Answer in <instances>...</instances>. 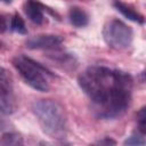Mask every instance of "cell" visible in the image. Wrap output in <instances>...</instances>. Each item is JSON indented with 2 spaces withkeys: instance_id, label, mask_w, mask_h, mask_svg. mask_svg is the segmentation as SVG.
<instances>
[{
  "instance_id": "cell-6",
  "label": "cell",
  "mask_w": 146,
  "mask_h": 146,
  "mask_svg": "<svg viewBox=\"0 0 146 146\" xmlns=\"http://www.w3.org/2000/svg\"><path fill=\"white\" fill-rule=\"evenodd\" d=\"M63 42V39L58 35L52 34H41L34 35L26 40L25 47L31 50L36 49H56Z\"/></svg>"
},
{
  "instance_id": "cell-13",
  "label": "cell",
  "mask_w": 146,
  "mask_h": 146,
  "mask_svg": "<svg viewBox=\"0 0 146 146\" xmlns=\"http://www.w3.org/2000/svg\"><path fill=\"white\" fill-rule=\"evenodd\" d=\"M136 117H137V121H138L140 124H146V106L141 107V108L137 112Z\"/></svg>"
},
{
  "instance_id": "cell-12",
  "label": "cell",
  "mask_w": 146,
  "mask_h": 146,
  "mask_svg": "<svg viewBox=\"0 0 146 146\" xmlns=\"http://www.w3.org/2000/svg\"><path fill=\"white\" fill-rule=\"evenodd\" d=\"M123 144L124 145H146V138H144L140 135H131L124 140Z\"/></svg>"
},
{
  "instance_id": "cell-1",
  "label": "cell",
  "mask_w": 146,
  "mask_h": 146,
  "mask_svg": "<svg viewBox=\"0 0 146 146\" xmlns=\"http://www.w3.org/2000/svg\"><path fill=\"white\" fill-rule=\"evenodd\" d=\"M78 83L89 97L95 115L104 120L122 116L131 103L133 80L121 70L94 65L78 76Z\"/></svg>"
},
{
  "instance_id": "cell-16",
  "label": "cell",
  "mask_w": 146,
  "mask_h": 146,
  "mask_svg": "<svg viewBox=\"0 0 146 146\" xmlns=\"http://www.w3.org/2000/svg\"><path fill=\"white\" fill-rule=\"evenodd\" d=\"M141 76H144V78H145V79H146V71H145V72H143V73H141Z\"/></svg>"
},
{
  "instance_id": "cell-11",
  "label": "cell",
  "mask_w": 146,
  "mask_h": 146,
  "mask_svg": "<svg viewBox=\"0 0 146 146\" xmlns=\"http://www.w3.org/2000/svg\"><path fill=\"white\" fill-rule=\"evenodd\" d=\"M10 30L13 32L18 33V34H26L27 33L25 23H24L23 18L17 13L14 14V16L10 18Z\"/></svg>"
},
{
  "instance_id": "cell-7",
  "label": "cell",
  "mask_w": 146,
  "mask_h": 146,
  "mask_svg": "<svg viewBox=\"0 0 146 146\" xmlns=\"http://www.w3.org/2000/svg\"><path fill=\"white\" fill-rule=\"evenodd\" d=\"M43 5H41L38 0H26L24 3V13L35 24H42L43 22Z\"/></svg>"
},
{
  "instance_id": "cell-10",
  "label": "cell",
  "mask_w": 146,
  "mask_h": 146,
  "mask_svg": "<svg viewBox=\"0 0 146 146\" xmlns=\"http://www.w3.org/2000/svg\"><path fill=\"white\" fill-rule=\"evenodd\" d=\"M1 146H19L23 145V139L15 132H6L1 137Z\"/></svg>"
},
{
  "instance_id": "cell-3",
  "label": "cell",
  "mask_w": 146,
  "mask_h": 146,
  "mask_svg": "<svg viewBox=\"0 0 146 146\" xmlns=\"http://www.w3.org/2000/svg\"><path fill=\"white\" fill-rule=\"evenodd\" d=\"M11 63L30 87L41 92L48 91L49 83L46 78V74L51 75V73L44 66L24 55H18L14 57Z\"/></svg>"
},
{
  "instance_id": "cell-14",
  "label": "cell",
  "mask_w": 146,
  "mask_h": 146,
  "mask_svg": "<svg viewBox=\"0 0 146 146\" xmlns=\"http://www.w3.org/2000/svg\"><path fill=\"white\" fill-rule=\"evenodd\" d=\"M97 144H99V145H115V141L113 139H111L110 137H106V138L97 141Z\"/></svg>"
},
{
  "instance_id": "cell-9",
  "label": "cell",
  "mask_w": 146,
  "mask_h": 146,
  "mask_svg": "<svg viewBox=\"0 0 146 146\" xmlns=\"http://www.w3.org/2000/svg\"><path fill=\"white\" fill-rule=\"evenodd\" d=\"M68 19H70L71 24L74 25L75 27H83V26L88 25V23H89L88 14L79 7H72L70 9Z\"/></svg>"
},
{
  "instance_id": "cell-2",
  "label": "cell",
  "mask_w": 146,
  "mask_h": 146,
  "mask_svg": "<svg viewBox=\"0 0 146 146\" xmlns=\"http://www.w3.org/2000/svg\"><path fill=\"white\" fill-rule=\"evenodd\" d=\"M32 111L46 135L56 139H62L66 136V115L57 102L51 99L36 100L32 105Z\"/></svg>"
},
{
  "instance_id": "cell-5",
  "label": "cell",
  "mask_w": 146,
  "mask_h": 146,
  "mask_svg": "<svg viewBox=\"0 0 146 146\" xmlns=\"http://www.w3.org/2000/svg\"><path fill=\"white\" fill-rule=\"evenodd\" d=\"M0 104H1V113L3 115H9L15 112L16 104H15V96L13 92V86L5 68H1Z\"/></svg>"
},
{
  "instance_id": "cell-8",
  "label": "cell",
  "mask_w": 146,
  "mask_h": 146,
  "mask_svg": "<svg viewBox=\"0 0 146 146\" xmlns=\"http://www.w3.org/2000/svg\"><path fill=\"white\" fill-rule=\"evenodd\" d=\"M113 6L119 13H121L129 21H132V22L138 23V24H143L144 23V17L140 14H138L136 10H133L129 5H127V3H124V2H122L120 0H114Z\"/></svg>"
},
{
  "instance_id": "cell-4",
  "label": "cell",
  "mask_w": 146,
  "mask_h": 146,
  "mask_svg": "<svg viewBox=\"0 0 146 146\" xmlns=\"http://www.w3.org/2000/svg\"><path fill=\"white\" fill-rule=\"evenodd\" d=\"M103 38L108 47L116 50H124L132 43L133 31L122 21L111 19L103 29Z\"/></svg>"
},
{
  "instance_id": "cell-15",
  "label": "cell",
  "mask_w": 146,
  "mask_h": 146,
  "mask_svg": "<svg viewBox=\"0 0 146 146\" xmlns=\"http://www.w3.org/2000/svg\"><path fill=\"white\" fill-rule=\"evenodd\" d=\"M2 1H3L5 3H10V2H11V0H2Z\"/></svg>"
}]
</instances>
